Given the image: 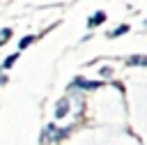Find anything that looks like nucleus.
I'll use <instances>...</instances> for the list:
<instances>
[{
    "instance_id": "nucleus-2",
    "label": "nucleus",
    "mask_w": 147,
    "mask_h": 145,
    "mask_svg": "<svg viewBox=\"0 0 147 145\" xmlns=\"http://www.w3.org/2000/svg\"><path fill=\"white\" fill-rule=\"evenodd\" d=\"M71 87H83V90H96L99 83L96 81H83V78H74L71 81Z\"/></svg>"
},
{
    "instance_id": "nucleus-10",
    "label": "nucleus",
    "mask_w": 147,
    "mask_h": 145,
    "mask_svg": "<svg viewBox=\"0 0 147 145\" xmlns=\"http://www.w3.org/2000/svg\"><path fill=\"white\" fill-rule=\"evenodd\" d=\"M110 74H113V71H110V69H108V67H103V69H101V76H103V78H108V76H110Z\"/></svg>"
},
{
    "instance_id": "nucleus-11",
    "label": "nucleus",
    "mask_w": 147,
    "mask_h": 145,
    "mask_svg": "<svg viewBox=\"0 0 147 145\" xmlns=\"http://www.w3.org/2000/svg\"><path fill=\"white\" fill-rule=\"evenodd\" d=\"M145 25H147V21H145Z\"/></svg>"
},
{
    "instance_id": "nucleus-3",
    "label": "nucleus",
    "mask_w": 147,
    "mask_h": 145,
    "mask_svg": "<svg viewBox=\"0 0 147 145\" xmlns=\"http://www.w3.org/2000/svg\"><path fill=\"white\" fill-rule=\"evenodd\" d=\"M67 113H69V99L62 97V99L55 104V117H64Z\"/></svg>"
},
{
    "instance_id": "nucleus-8",
    "label": "nucleus",
    "mask_w": 147,
    "mask_h": 145,
    "mask_svg": "<svg viewBox=\"0 0 147 145\" xmlns=\"http://www.w3.org/2000/svg\"><path fill=\"white\" fill-rule=\"evenodd\" d=\"M124 32H129V25H119V28H115V30L110 32V37H119V35H124Z\"/></svg>"
},
{
    "instance_id": "nucleus-9",
    "label": "nucleus",
    "mask_w": 147,
    "mask_h": 145,
    "mask_svg": "<svg viewBox=\"0 0 147 145\" xmlns=\"http://www.w3.org/2000/svg\"><path fill=\"white\" fill-rule=\"evenodd\" d=\"M9 37H11V30H9V28H5V30H0V46H2V44H5V41H7Z\"/></svg>"
},
{
    "instance_id": "nucleus-6",
    "label": "nucleus",
    "mask_w": 147,
    "mask_h": 145,
    "mask_svg": "<svg viewBox=\"0 0 147 145\" xmlns=\"http://www.w3.org/2000/svg\"><path fill=\"white\" fill-rule=\"evenodd\" d=\"M34 39H37L34 35H28V37H23V39L18 41V51H23V48H28V46H30V44H32Z\"/></svg>"
},
{
    "instance_id": "nucleus-4",
    "label": "nucleus",
    "mask_w": 147,
    "mask_h": 145,
    "mask_svg": "<svg viewBox=\"0 0 147 145\" xmlns=\"http://www.w3.org/2000/svg\"><path fill=\"white\" fill-rule=\"evenodd\" d=\"M103 21H106V14H103V12H96V14H92V16H90L87 25H90V28H94V25H101Z\"/></svg>"
},
{
    "instance_id": "nucleus-1",
    "label": "nucleus",
    "mask_w": 147,
    "mask_h": 145,
    "mask_svg": "<svg viewBox=\"0 0 147 145\" xmlns=\"http://www.w3.org/2000/svg\"><path fill=\"white\" fill-rule=\"evenodd\" d=\"M69 133V129H62V131H57L53 124H48L46 127V131H44V140H60L62 136H67Z\"/></svg>"
},
{
    "instance_id": "nucleus-5",
    "label": "nucleus",
    "mask_w": 147,
    "mask_h": 145,
    "mask_svg": "<svg viewBox=\"0 0 147 145\" xmlns=\"http://www.w3.org/2000/svg\"><path fill=\"white\" fill-rule=\"evenodd\" d=\"M126 64H147V58L145 55H131V58H126Z\"/></svg>"
},
{
    "instance_id": "nucleus-7",
    "label": "nucleus",
    "mask_w": 147,
    "mask_h": 145,
    "mask_svg": "<svg viewBox=\"0 0 147 145\" xmlns=\"http://www.w3.org/2000/svg\"><path fill=\"white\" fill-rule=\"evenodd\" d=\"M16 60H18V53H11V55H9V58H7L5 62H2V67H5V69H9V67H11V64H14Z\"/></svg>"
}]
</instances>
